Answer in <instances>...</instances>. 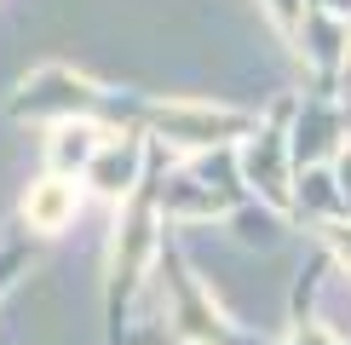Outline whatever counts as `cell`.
I'll return each instance as SVG.
<instances>
[{
  "instance_id": "obj_6",
  "label": "cell",
  "mask_w": 351,
  "mask_h": 345,
  "mask_svg": "<svg viewBox=\"0 0 351 345\" xmlns=\"http://www.w3.org/2000/svg\"><path fill=\"white\" fill-rule=\"evenodd\" d=\"M300 345H334V334H328V328H305Z\"/></svg>"
},
{
  "instance_id": "obj_3",
  "label": "cell",
  "mask_w": 351,
  "mask_h": 345,
  "mask_svg": "<svg viewBox=\"0 0 351 345\" xmlns=\"http://www.w3.org/2000/svg\"><path fill=\"white\" fill-rule=\"evenodd\" d=\"M86 167H93V184L104 196H127V190H133V172H138V144L133 138H127V144L121 138H104Z\"/></svg>"
},
{
  "instance_id": "obj_1",
  "label": "cell",
  "mask_w": 351,
  "mask_h": 345,
  "mask_svg": "<svg viewBox=\"0 0 351 345\" xmlns=\"http://www.w3.org/2000/svg\"><path fill=\"white\" fill-rule=\"evenodd\" d=\"M162 121V133H173L179 144H219L230 133H242L247 115H230V110H202V104H173L156 115Z\"/></svg>"
},
{
  "instance_id": "obj_5",
  "label": "cell",
  "mask_w": 351,
  "mask_h": 345,
  "mask_svg": "<svg viewBox=\"0 0 351 345\" xmlns=\"http://www.w3.org/2000/svg\"><path fill=\"white\" fill-rule=\"evenodd\" d=\"M265 6L276 12V23H282V29H288V35H294V29L305 23V0H265Z\"/></svg>"
},
{
  "instance_id": "obj_2",
  "label": "cell",
  "mask_w": 351,
  "mask_h": 345,
  "mask_svg": "<svg viewBox=\"0 0 351 345\" xmlns=\"http://www.w3.org/2000/svg\"><path fill=\"white\" fill-rule=\"evenodd\" d=\"M75 207H81V190L64 179V172H52V179L29 184V196H23V219H29V230H40V236L64 230L69 219H75Z\"/></svg>"
},
{
  "instance_id": "obj_4",
  "label": "cell",
  "mask_w": 351,
  "mask_h": 345,
  "mask_svg": "<svg viewBox=\"0 0 351 345\" xmlns=\"http://www.w3.org/2000/svg\"><path fill=\"white\" fill-rule=\"evenodd\" d=\"M110 133H98V127H86V121H64V127H58V144H52V155H58V162H75V167H86V162H93V155H98V144H104Z\"/></svg>"
}]
</instances>
